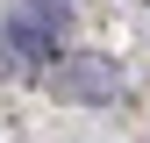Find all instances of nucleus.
<instances>
[{
  "label": "nucleus",
  "instance_id": "nucleus-1",
  "mask_svg": "<svg viewBox=\"0 0 150 143\" xmlns=\"http://www.w3.org/2000/svg\"><path fill=\"white\" fill-rule=\"evenodd\" d=\"M64 36V7L57 0H36V7H22L7 29H0V50H29V57H50V43Z\"/></svg>",
  "mask_w": 150,
  "mask_h": 143
},
{
  "label": "nucleus",
  "instance_id": "nucleus-2",
  "mask_svg": "<svg viewBox=\"0 0 150 143\" xmlns=\"http://www.w3.org/2000/svg\"><path fill=\"white\" fill-rule=\"evenodd\" d=\"M115 57H71L57 72V100H115Z\"/></svg>",
  "mask_w": 150,
  "mask_h": 143
}]
</instances>
